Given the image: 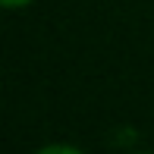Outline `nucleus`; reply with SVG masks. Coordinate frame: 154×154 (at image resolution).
Listing matches in <instances>:
<instances>
[{"instance_id": "f257e3e1", "label": "nucleus", "mask_w": 154, "mask_h": 154, "mask_svg": "<svg viewBox=\"0 0 154 154\" xmlns=\"http://www.w3.org/2000/svg\"><path fill=\"white\" fill-rule=\"evenodd\" d=\"M35 154H88V151L75 148V145H66V142H51V145H41Z\"/></svg>"}, {"instance_id": "f03ea898", "label": "nucleus", "mask_w": 154, "mask_h": 154, "mask_svg": "<svg viewBox=\"0 0 154 154\" xmlns=\"http://www.w3.org/2000/svg\"><path fill=\"white\" fill-rule=\"evenodd\" d=\"M0 3H3L6 10H22V6H29V3H35V0H0Z\"/></svg>"}, {"instance_id": "7ed1b4c3", "label": "nucleus", "mask_w": 154, "mask_h": 154, "mask_svg": "<svg viewBox=\"0 0 154 154\" xmlns=\"http://www.w3.org/2000/svg\"><path fill=\"white\" fill-rule=\"evenodd\" d=\"M132 154H154V151H132Z\"/></svg>"}]
</instances>
